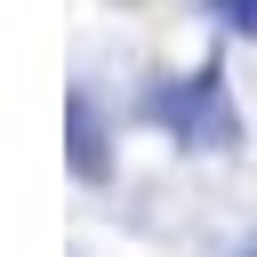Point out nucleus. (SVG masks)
I'll return each mask as SVG.
<instances>
[{"mask_svg":"<svg viewBox=\"0 0 257 257\" xmlns=\"http://www.w3.org/2000/svg\"><path fill=\"white\" fill-rule=\"evenodd\" d=\"M145 128H161L177 153H233L241 145V104L225 88V64H193V72H169V80H145L137 96Z\"/></svg>","mask_w":257,"mask_h":257,"instance_id":"1","label":"nucleus"},{"mask_svg":"<svg viewBox=\"0 0 257 257\" xmlns=\"http://www.w3.org/2000/svg\"><path fill=\"white\" fill-rule=\"evenodd\" d=\"M64 128H72V177L104 185V177H112V145H104V112H96V96H88V88H72Z\"/></svg>","mask_w":257,"mask_h":257,"instance_id":"2","label":"nucleus"},{"mask_svg":"<svg viewBox=\"0 0 257 257\" xmlns=\"http://www.w3.org/2000/svg\"><path fill=\"white\" fill-rule=\"evenodd\" d=\"M201 8H209V24H217V32L257 40V0H201Z\"/></svg>","mask_w":257,"mask_h":257,"instance_id":"3","label":"nucleus"},{"mask_svg":"<svg viewBox=\"0 0 257 257\" xmlns=\"http://www.w3.org/2000/svg\"><path fill=\"white\" fill-rule=\"evenodd\" d=\"M233 257H257V241H241V249H233Z\"/></svg>","mask_w":257,"mask_h":257,"instance_id":"4","label":"nucleus"}]
</instances>
